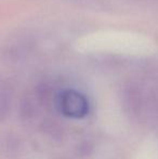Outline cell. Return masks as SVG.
<instances>
[{
	"label": "cell",
	"instance_id": "cell-1",
	"mask_svg": "<svg viewBox=\"0 0 158 159\" xmlns=\"http://www.w3.org/2000/svg\"><path fill=\"white\" fill-rule=\"evenodd\" d=\"M56 105L64 116L74 119L84 118L89 113V102L82 93L76 90H65L56 98Z\"/></svg>",
	"mask_w": 158,
	"mask_h": 159
}]
</instances>
